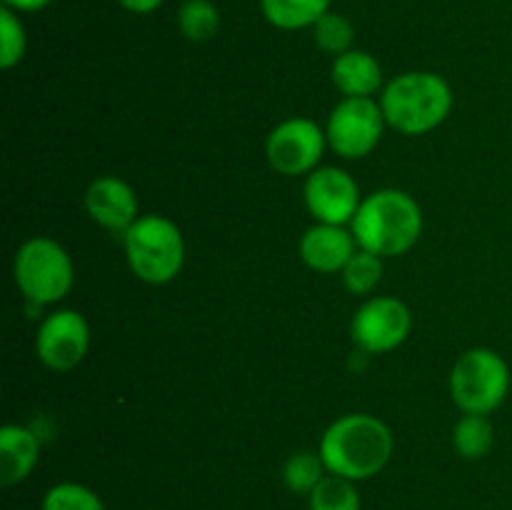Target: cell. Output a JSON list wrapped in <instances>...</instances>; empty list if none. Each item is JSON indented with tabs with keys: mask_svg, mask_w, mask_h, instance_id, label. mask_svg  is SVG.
I'll list each match as a JSON object with an SVG mask.
<instances>
[{
	"mask_svg": "<svg viewBox=\"0 0 512 510\" xmlns=\"http://www.w3.org/2000/svg\"><path fill=\"white\" fill-rule=\"evenodd\" d=\"M328 468H325L320 453H293L283 465V480L293 493L298 495H310L315 490V485L325 478Z\"/></svg>",
	"mask_w": 512,
	"mask_h": 510,
	"instance_id": "ffe728a7",
	"label": "cell"
},
{
	"mask_svg": "<svg viewBox=\"0 0 512 510\" xmlns=\"http://www.w3.org/2000/svg\"><path fill=\"white\" fill-rule=\"evenodd\" d=\"M310 498V510H360V493L355 480L328 473L315 485Z\"/></svg>",
	"mask_w": 512,
	"mask_h": 510,
	"instance_id": "d6986e66",
	"label": "cell"
},
{
	"mask_svg": "<svg viewBox=\"0 0 512 510\" xmlns=\"http://www.w3.org/2000/svg\"><path fill=\"white\" fill-rule=\"evenodd\" d=\"M178 28L193 43L210 40L220 30V13L210 0H185L178 10Z\"/></svg>",
	"mask_w": 512,
	"mask_h": 510,
	"instance_id": "ac0fdd59",
	"label": "cell"
},
{
	"mask_svg": "<svg viewBox=\"0 0 512 510\" xmlns=\"http://www.w3.org/2000/svg\"><path fill=\"white\" fill-rule=\"evenodd\" d=\"M25 28L18 15L10 8L0 10V65L10 70L18 65L25 55Z\"/></svg>",
	"mask_w": 512,
	"mask_h": 510,
	"instance_id": "cb8c5ba5",
	"label": "cell"
},
{
	"mask_svg": "<svg viewBox=\"0 0 512 510\" xmlns=\"http://www.w3.org/2000/svg\"><path fill=\"white\" fill-rule=\"evenodd\" d=\"M495 433L493 425L485 415L468 413L465 418L458 420L453 430V445L458 450V455L468 460H480L493 450Z\"/></svg>",
	"mask_w": 512,
	"mask_h": 510,
	"instance_id": "e0dca14e",
	"label": "cell"
},
{
	"mask_svg": "<svg viewBox=\"0 0 512 510\" xmlns=\"http://www.w3.org/2000/svg\"><path fill=\"white\" fill-rule=\"evenodd\" d=\"M385 123L403 135H423L438 128L453 108V90L438 73L413 70L385 85L380 95Z\"/></svg>",
	"mask_w": 512,
	"mask_h": 510,
	"instance_id": "3957f363",
	"label": "cell"
},
{
	"mask_svg": "<svg viewBox=\"0 0 512 510\" xmlns=\"http://www.w3.org/2000/svg\"><path fill=\"white\" fill-rule=\"evenodd\" d=\"M385 115L373 98H345L330 113L325 135L340 158H365L383 138Z\"/></svg>",
	"mask_w": 512,
	"mask_h": 510,
	"instance_id": "52a82bcc",
	"label": "cell"
},
{
	"mask_svg": "<svg viewBox=\"0 0 512 510\" xmlns=\"http://www.w3.org/2000/svg\"><path fill=\"white\" fill-rule=\"evenodd\" d=\"M360 203L358 183L343 168H315L305 180V205L318 223H353Z\"/></svg>",
	"mask_w": 512,
	"mask_h": 510,
	"instance_id": "30bf717a",
	"label": "cell"
},
{
	"mask_svg": "<svg viewBox=\"0 0 512 510\" xmlns=\"http://www.w3.org/2000/svg\"><path fill=\"white\" fill-rule=\"evenodd\" d=\"M340 273H343V283L350 293L365 295L375 290V285L383 278V258L360 248L355 250V255Z\"/></svg>",
	"mask_w": 512,
	"mask_h": 510,
	"instance_id": "44dd1931",
	"label": "cell"
},
{
	"mask_svg": "<svg viewBox=\"0 0 512 510\" xmlns=\"http://www.w3.org/2000/svg\"><path fill=\"white\" fill-rule=\"evenodd\" d=\"M353 233L343 225L318 223L300 238V258L318 273H340L355 255Z\"/></svg>",
	"mask_w": 512,
	"mask_h": 510,
	"instance_id": "4fadbf2b",
	"label": "cell"
},
{
	"mask_svg": "<svg viewBox=\"0 0 512 510\" xmlns=\"http://www.w3.org/2000/svg\"><path fill=\"white\" fill-rule=\"evenodd\" d=\"M510 390V368L500 353L473 348L460 355L450 373V395L465 413L488 415L503 405Z\"/></svg>",
	"mask_w": 512,
	"mask_h": 510,
	"instance_id": "5b68a950",
	"label": "cell"
},
{
	"mask_svg": "<svg viewBox=\"0 0 512 510\" xmlns=\"http://www.w3.org/2000/svg\"><path fill=\"white\" fill-rule=\"evenodd\" d=\"M90 218L108 230H128L138 220V198L125 180L105 175L90 183L85 193Z\"/></svg>",
	"mask_w": 512,
	"mask_h": 510,
	"instance_id": "7c38bea8",
	"label": "cell"
},
{
	"mask_svg": "<svg viewBox=\"0 0 512 510\" xmlns=\"http://www.w3.org/2000/svg\"><path fill=\"white\" fill-rule=\"evenodd\" d=\"M390 455L393 433L375 415H343L320 438V458L328 473L355 483L378 475L388 465Z\"/></svg>",
	"mask_w": 512,
	"mask_h": 510,
	"instance_id": "6da1fadb",
	"label": "cell"
},
{
	"mask_svg": "<svg viewBox=\"0 0 512 510\" xmlns=\"http://www.w3.org/2000/svg\"><path fill=\"white\" fill-rule=\"evenodd\" d=\"M330 78L345 98H370L383 85V68L365 50H348L333 60Z\"/></svg>",
	"mask_w": 512,
	"mask_h": 510,
	"instance_id": "9a60e30c",
	"label": "cell"
},
{
	"mask_svg": "<svg viewBox=\"0 0 512 510\" xmlns=\"http://www.w3.org/2000/svg\"><path fill=\"white\" fill-rule=\"evenodd\" d=\"M313 35L318 48L325 50V53L335 55V58L348 53V50H353L350 48L355 38L353 23L340 13H325L323 18L313 25Z\"/></svg>",
	"mask_w": 512,
	"mask_h": 510,
	"instance_id": "7402d4cb",
	"label": "cell"
},
{
	"mask_svg": "<svg viewBox=\"0 0 512 510\" xmlns=\"http://www.w3.org/2000/svg\"><path fill=\"white\" fill-rule=\"evenodd\" d=\"M328 135L315 120L310 118H290L283 120L273 133L268 135L270 165L283 175H305L313 173L320 165L325 153Z\"/></svg>",
	"mask_w": 512,
	"mask_h": 510,
	"instance_id": "ba28073f",
	"label": "cell"
},
{
	"mask_svg": "<svg viewBox=\"0 0 512 510\" xmlns=\"http://www.w3.org/2000/svg\"><path fill=\"white\" fill-rule=\"evenodd\" d=\"M118 3L123 5L125 10H130V13L145 15V13H153V10H158L160 5H163V0H118Z\"/></svg>",
	"mask_w": 512,
	"mask_h": 510,
	"instance_id": "484cf974",
	"label": "cell"
},
{
	"mask_svg": "<svg viewBox=\"0 0 512 510\" xmlns=\"http://www.w3.org/2000/svg\"><path fill=\"white\" fill-rule=\"evenodd\" d=\"M40 458L38 435L23 425H5L0 430V483L18 485L33 473Z\"/></svg>",
	"mask_w": 512,
	"mask_h": 510,
	"instance_id": "5bb4252c",
	"label": "cell"
},
{
	"mask_svg": "<svg viewBox=\"0 0 512 510\" xmlns=\"http://www.w3.org/2000/svg\"><path fill=\"white\" fill-rule=\"evenodd\" d=\"M43 510H105L98 493L80 483H58L45 493Z\"/></svg>",
	"mask_w": 512,
	"mask_h": 510,
	"instance_id": "603a6c76",
	"label": "cell"
},
{
	"mask_svg": "<svg viewBox=\"0 0 512 510\" xmlns=\"http://www.w3.org/2000/svg\"><path fill=\"white\" fill-rule=\"evenodd\" d=\"M128 265L140 280L165 285L185 263V240L178 225L163 215H140L123 235Z\"/></svg>",
	"mask_w": 512,
	"mask_h": 510,
	"instance_id": "277c9868",
	"label": "cell"
},
{
	"mask_svg": "<svg viewBox=\"0 0 512 510\" xmlns=\"http://www.w3.org/2000/svg\"><path fill=\"white\" fill-rule=\"evenodd\" d=\"M265 20L280 30L313 28L325 13H330V0H260Z\"/></svg>",
	"mask_w": 512,
	"mask_h": 510,
	"instance_id": "2e32d148",
	"label": "cell"
},
{
	"mask_svg": "<svg viewBox=\"0 0 512 510\" xmlns=\"http://www.w3.org/2000/svg\"><path fill=\"white\" fill-rule=\"evenodd\" d=\"M20 293L35 303H58L73 288V260L60 243L50 238H33L20 245L13 265Z\"/></svg>",
	"mask_w": 512,
	"mask_h": 510,
	"instance_id": "8992f818",
	"label": "cell"
},
{
	"mask_svg": "<svg viewBox=\"0 0 512 510\" xmlns=\"http://www.w3.org/2000/svg\"><path fill=\"white\" fill-rule=\"evenodd\" d=\"M90 330L78 310H55L40 323L35 353L50 370H73L85 358Z\"/></svg>",
	"mask_w": 512,
	"mask_h": 510,
	"instance_id": "8fae6325",
	"label": "cell"
},
{
	"mask_svg": "<svg viewBox=\"0 0 512 510\" xmlns=\"http://www.w3.org/2000/svg\"><path fill=\"white\" fill-rule=\"evenodd\" d=\"M48 5L50 0H3V8H10L13 13H38Z\"/></svg>",
	"mask_w": 512,
	"mask_h": 510,
	"instance_id": "d4e9b609",
	"label": "cell"
},
{
	"mask_svg": "<svg viewBox=\"0 0 512 510\" xmlns=\"http://www.w3.org/2000/svg\"><path fill=\"white\" fill-rule=\"evenodd\" d=\"M350 225L360 248L380 258H393L408 253L418 243L423 233V210L403 190H375L360 203Z\"/></svg>",
	"mask_w": 512,
	"mask_h": 510,
	"instance_id": "7a4b0ae2",
	"label": "cell"
},
{
	"mask_svg": "<svg viewBox=\"0 0 512 510\" xmlns=\"http://www.w3.org/2000/svg\"><path fill=\"white\" fill-rule=\"evenodd\" d=\"M410 325H413V318H410L408 305L398 298L380 295L360 305L350 333H353L355 345L365 353H388L405 343Z\"/></svg>",
	"mask_w": 512,
	"mask_h": 510,
	"instance_id": "9c48e42d",
	"label": "cell"
}]
</instances>
